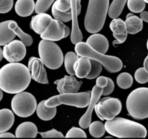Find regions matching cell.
<instances>
[{
	"mask_svg": "<svg viewBox=\"0 0 148 139\" xmlns=\"http://www.w3.org/2000/svg\"><path fill=\"white\" fill-rule=\"evenodd\" d=\"M64 30H65V34H64V38H66L67 36H69V34H70V29H69V28L68 27V26L65 25V28H64Z\"/></svg>",
	"mask_w": 148,
	"mask_h": 139,
	"instance_id": "45",
	"label": "cell"
},
{
	"mask_svg": "<svg viewBox=\"0 0 148 139\" xmlns=\"http://www.w3.org/2000/svg\"><path fill=\"white\" fill-rule=\"evenodd\" d=\"M144 67L145 68L146 70L148 72V56H146L145 59L144 61Z\"/></svg>",
	"mask_w": 148,
	"mask_h": 139,
	"instance_id": "46",
	"label": "cell"
},
{
	"mask_svg": "<svg viewBox=\"0 0 148 139\" xmlns=\"http://www.w3.org/2000/svg\"><path fill=\"white\" fill-rule=\"evenodd\" d=\"M91 91L81 93H66L53 96L46 100V106L49 107H57L61 104L73 106L77 108L88 107L90 101Z\"/></svg>",
	"mask_w": 148,
	"mask_h": 139,
	"instance_id": "7",
	"label": "cell"
},
{
	"mask_svg": "<svg viewBox=\"0 0 148 139\" xmlns=\"http://www.w3.org/2000/svg\"><path fill=\"white\" fill-rule=\"evenodd\" d=\"M144 1H145V2H146V3H147V4H148V0H144Z\"/></svg>",
	"mask_w": 148,
	"mask_h": 139,
	"instance_id": "51",
	"label": "cell"
},
{
	"mask_svg": "<svg viewBox=\"0 0 148 139\" xmlns=\"http://www.w3.org/2000/svg\"><path fill=\"white\" fill-rule=\"evenodd\" d=\"M38 133L37 126L31 122L21 123L15 130L17 138H36Z\"/></svg>",
	"mask_w": 148,
	"mask_h": 139,
	"instance_id": "19",
	"label": "cell"
},
{
	"mask_svg": "<svg viewBox=\"0 0 148 139\" xmlns=\"http://www.w3.org/2000/svg\"><path fill=\"white\" fill-rule=\"evenodd\" d=\"M9 28L14 31L16 36L20 38V40L25 43L26 46H30L33 43V38L27 33H25L20 29L17 23L14 20H10L9 22Z\"/></svg>",
	"mask_w": 148,
	"mask_h": 139,
	"instance_id": "26",
	"label": "cell"
},
{
	"mask_svg": "<svg viewBox=\"0 0 148 139\" xmlns=\"http://www.w3.org/2000/svg\"><path fill=\"white\" fill-rule=\"evenodd\" d=\"M108 77L99 76L96 79V85L101 88H105L108 85Z\"/></svg>",
	"mask_w": 148,
	"mask_h": 139,
	"instance_id": "41",
	"label": "cell"
},
{
	"mask_svg": "<svg viewBox=\"0 0 148 139\" xmlns=\"http://www.w3.org/2000/svg\"><path fill=\"white\" fill-rule=\"evenodd\" d=\"M36 8L33 0H17L15 3V12L20 17H27L30 15Z\"/></svg>",
	"mask_w": 148,
	"mask_h": 139,
	"instance_id": "21",
	"label": "cell"
},
{
	"mask_svg": "<svg viewBox=\"0 0 148 139\" xmlns=\"http://www.w3.org/2000/svg\"><path fill=\"white\" fill-rule=\"evenodd\" d=\"M103 91V88H101L97 85H95L92 88V90L91 91L90 101L88 105V109H87L86 112L83 114V116L79 119V125L82 128L86 129L89 127L91 123L92 111L93 109H95V105L98 103V100L100 99V97L102 96Z\"/></svg>",
	"mask_w": 148,
	"mask_h": 139,
	"instance_id": "11",
	"label": "cell"
},
{
	"mask_svg": "<svg viewBox=\"0 0 148 139\" xmlns=\"http://www.w3.org/2000/svg\"><path fill=\"white\" fill-rule=\"evenodd\" d=\"M0 137L1 138H14L16 137V136H14L12 133H7L6 132H3V133H0Z\"/></svg>",
	"mask_w": 148,
	"mask_h": 139,
	"instance_id": "42",
	"label": "cell"
},
{
	"mask_svg": "<svg viewBox=\"0 0 148 139\" xmlns=\"http://www.w3.org/2000/svg\"><path fill=\"white\" fill-rule=\"evenodd\" d=\"M13 7V0H0V12L7 13L12 10Z\"/></svg>",
	"mask_w": 148,
	"mask_h": 139,
	"instance_id": "38",
	"label": "cell"
},
{
	"mask_svg": "<svg viewBox=\"0 0 148 139\" xmlns=\"http://www.w3.org/2000/svg\"><path fill=\"white\" fill-rule=\"evenodd\" d=\"M14 122V115L9 109L0 110V133L10 130Z\"/></svg>",
	"mask_w": 148,
	"mask_h": 139,
	"instance_id": "22",
	"label": "cell"
},
{
	"mask_svg": "<svg viewBox=\"0 0 148 139\" xmlns=\"http://www.w3.org/2000/svg\"><path fill=\"white\" fill-rule=\"evenodd\" d=\"M77 12L79 15L81 12V0H77Z\"/></svg>",
	"mask_w": 148,
	"mask_h": 139,
	"instance_id": "44",
	"label": "cell"
},
{
	"mask_svg": "<svg viewBox=\"0 0 148 139\" xmlns=\"http://www.w3.org/2000/svg\"><path fill=\"white\" fill-rule=\"evenodd\" d=\"M39 134L43 138H63L64 135L61 133L60 131L52 129V130H49L46 132H41L39 133Z\"/></svg>",
	"mask_w": 148,
	"mask_h": 139,
	"instance_id": "39",
	"label": "cell"
},
{
	"mask_svg": "<svg viewBox=\"0 0 148 139\" xmlns=\"http://www.w3.org/2000/svg\"><path fill=\"white\" fill-rule=\"evenodd\" d=\"M140 17L144 20L145 22L148 23V12L143 11L140 13Z\"/></svg>",
	"mask_w": 148,
	"mask_h": 139,
	"instance_id": "43",
	"label": "cell"
},
{
	"mask_svg": "<svg viewBox=\"0 0 148 139\" xmlns=\"http://www.w3.org/2000/svg\"><path fill=\"white\" fill-rule=\"evenodd\" d=\"M91 65V70L90 73L86 76L87 79H94V78H98V75L101 74L102 71V64L95 59H90Z\"/></svg>",
	"mask_w": 148,
	"mask_h": 139,
	"instance_id": "33",
	"label": "cell"
},
{
	"mask_svg": "<svg viewBox=\"0 0 148 139\" xmlns=\"http://www.w3.org/2000/svg\"><path fill=\"white\" fill-rule=\"evenodd\" d=\"M121 101L114 97H106L98 101L95 107L97 116L102 120H110L115 118L121 111Z\"/></svg>",
	"mask_w": 148,
	"mask_h": 139,
	"instance_id": "9",
	"label": "cell"
},
{
	"mask_svg": "<svg viewBox=\"0 0 148 139\" xmlns=\"http://www.w3.org/2000/svg\"><path fill=\"white\" fill-rule=\"evenodd\" d=\"M65 25L57 19H53L45 31L40 35V38L45 40L57 41L64 38Z\"/></svg>",
	"mask_w": 148,
	"mask_h": 139,
	"instance_id": "12",
	"label": "cell"
},
{
	"mask_svg": "<svg viewBox=\"0 0 148 139\" xmlns=\"http://www.w3.org/2000/svg\"><path fill=\"white\" fill-rule=\"evenodd\" d=\"M106 131L105 125L100 121H95L90 123L89 126V132L92 137L101 138L104 136Z\"/></svg>",
	"mask_w": 148,
	"mask_h": 139,
	"instance_id": "29",
	"label": "cell"
},
{
	"mask_svg": "<svg viewBox=\"0 0 148 139\" xmlns=\"http://www.w3.org/2000/svg\"><path fill=\"white\" fill-rule=\"evenodd\" d=\"M134 15V14H133V13H130V14H128L127 15V17H131V16H133Z\"/></svg>",
	"mask_w": 148,
	"mask_h": 139,
	"instance_id": "48",
	"label": "cell"
},
{
	"mask_svg": "<svg viewBox=\"0 0 148 139\" xmlns=\"http://www.w3.org/2000/svg\"><path fill=\"white\" fill-rule=\"evenodd\" d=\"M108 85L103 88V96H108L109 94H111V93L114 91V83L112 81V79H111L110 78H108Z\"/></svg>",
	"mask_w": 148,
	"mask_h": 139,
	"instance_id": "40",
	"label": "cell"
},
{
	"mask_svg": "<svg viewBox=\"0 0 148 139\" xmlns=\"http://www.w3.org/2000/svg\"><path fill=\"white\" fill-rule=\"evenodd\" d=\"M44 63L40 58L32 56L28 61V69L31 72L32 79L42 84H48L47 72L45 70Z\"/></svg>",
	"mask_w": 148,
	"mask_h": 139,
	"instance_id": "13",
	"label": "cell"
},
{
	"mask_svg": "<svg viewBox=\"0 0 148 139\" xmlns=\"http://www.w3.org/2000/svg\"><path fill=\"white\" fill-rule=\"evenodd\" d=\"M87 43L92 46L95 50L101 52V53L106 54L108 49L109 43L108 39L103 35L100 33H92L88 39Z\"/></svg>",
	"mask_w": 148,
	"mask_h": 139,
	"instance_id": "18",
	"label": "cell"
},
{
	"mask_svg": "<svg viewBox=\"0 0 148 139\" xmlns=\"http://www.w3.org/2000/svg\"><path fill=\"white\" fill-rule=\"evenodd\" d=\"M10 20L0 23V46H3L11 42L15 37L16 34L9 28Z\"/></svg>",
	"mask_w": 148,
	"mask_h": 139,
	"instance_id": "24",
	"label": "cell"
},
{
	"mask_svg": "<svg viewBox=\"0 0 148 139\" xmlns=\"http://www.w3.org/2000/svg\"><path fill=\"white\" fill-rule=\"evenodd\" d=\"M129 114L135 120L148 117V88H138L132 91L126 101Z\"/></svg>",
	"mask_w": 148,
	"mask_h": 139,
	"instance_id": "5",
	"label": "cell"
},
{
	"mask_svg": "<svg viewBox=\"0 0 148 139\" xmlns=\"http://www.w3.org/2000/svg\"><path fill=\"white\" fill-rule=\"evenodd\" d=\"M55 0H37L35 11L37 14L45 12L49 9Z\"/></svg>",
	"mask_w": 148,
	"mask_h": 139,
	"instance_id": "34",
	"label": "cell"
},
{
	"mask_svg": "<svg viewBox=\"0 0 148 139\" xmlns=\"http://www.w3.org/2000/svg\"><path fill=\"white\" fill-rule=\"evenodd\" d=\"M75 50L79 56H85L101 62L106 70L111 73L119 72L123 67V62L119 58L101 53L85 42L80 41L75 44Z\"/></svg>",
	"mask_w": 148,
	"mask_h": 139,
	"instance_id": "4",
	"label": "cell"
},
{
	"mask_svg": "<svg viewBox=\"0 0 148 139\" xmlns=\"http://www.w3.org/2000/svg\"><path fill=\"white\" fill-rule=\"evenodd\" d=\"M134 78L136 81L139 83H146L148 82V72L145 67L139 68L136 70Z\"/></svg>",
	"mask_w": 148,
	"mask_h": 139,
	"instance_id": "35",
	"label": "cell"
},
{
	"mask_svg": "<svg viewBox=\"0 0 148 139\" xmlns=\"http://www.w3.org/2000/svg\"><path fill=\"white\" fill-rule=\"evenodd\" d=\"M72 13V29L71 33V41L73 44H77L83 40V36L79 28L77 21V0H71Z\"/></svg>",
	"mask_w": 148,
	"mask_h": 139,
	"instance_id": "17",
	"label": "cell"
},
{
	"mask_svg": "<svg viewBox=\"0 0 148 139\" xmlns=\"http://www.w3.org/2000/svg\"><path fill=\"white\" fill-rule=\"evenodd\" d=\"M79 59V55L76 52H69L64 56V66L66 72L69 75H75V72L74 70V65L77 60Z\"/></svg>",
	"mask_w": 148,
	"mask_h": 139,
	"instance_id": "28",
	"label": "cell"
},
{
	"mask_svg": "<svg viewBox=\"0 0 148 139\" xmlns=\"http://www.w3.org/2000/svg\"><path fill=\"white\" fill-rule=\"evenodd\" d=\"M12 109L20 117L31 116L38 107L37 101L33 94L22 91L16 94L11 101Z\"/></svg>",
	"mask_w": 148,
	"mask_h": 139,
	"instance_id": "8",
	"label": "cell"
},
{
	"mask_svg": "<svg viewBox=\"0 0 148 139\" xmlns=\"http://www.w3.org/2000/svg\"><path fill=\"white\" fill-rule=\"evenodd\" d=\"M91 67L92 65L90 59L85 56H80L74 65L75 75L79 78H86L87 75L90 72Z\"/></svg>",
	"mask_w": 148,
	"mask_h": 139,
	"instance_id": "20",
	"label": "cell"
},
{
	"mask_svg": "<svg viewBox=\"0 0 148 139\" xmlns=\"http://www.w3.org/2000/svg\"><path fill=\"white\" fill-rule=\"evenodd\" d=\"M4 56V53H3V49L0 48V61H1V59H3Z\"/></svg>",
	"mask_w": 148,
	"mask_h": 139,
	"instance_id": "47",
	"label": "cell"
},
{
	"mask_svg": "<svg viewBox=\"0 0 148 139\" xmlns=\"http://www.w3.org/2000/svg\"><path fill=\"white\" fill-rule=\"evenodd\" d=\"M106 131L117 138H145L147 129L144 125L130 120L115 117L105 123Z\"/></svg>",
	"mask_w": 148,
	"mask_h": 139,
	"instance_id": "2",
	"label": "cell"
},
{
	"mask_svg": "<svg viewBox=\"0 0 148 139\" xmlns=\"http://www.w3.org/2000/svg\"><path fill=\"white\" fill-rule=\"evenodd\" d=\"M0 94H1V98H0V100H1L3 98V92H2V90L1 89V91H0Z\"/></svg>",
	"mask_w": 148,
	"mask_h": 139,
	"instance_id": "49",
	"label": "cell"
},
{
	"mask_svg": "<svg viewBox=\"0 0 148 139\" xmlns=\"http://www.w3.org/2000/svg\"><path fill=\"white\" fill-rule=\"evenodd\" d=\"M110 29L112 30L114 37L116 39L113 42V44L123 43L127 38V29L125 21L120 18H114L110 23Z\"/></svg>",
	"mask_w": 148,
	"mask_h": 139,
	"instance_id": "15",
	"label": "cell"
},
{
	"mask_svg": "<svg viewBox=\"0 0 148 139\" xmlns=\"http://www.w3.org/2000/svg\"><path fill=\"white\" fill-rule=\"evenodd\" d=\"M53 5L61 12H67L72 8L71 0H56Z\"/></svg>",
	"mask_w": 148,
	"mask_h": 139,
	"instance_id": "36",
	"label": "cell"
},
{
	"mask_svg": "<svg viewBox=\"0 0 148 139\" xmlns=\"http://www.w3.org/2000/svg\"><path fill=\"white\" fill-rule=\"evenodd\" d=\"M4 56L10 62H18L26 55V48L21 40L12 41L3 48Z\"/></svg>",
	"mask_w": 148,
	"mask_h": 139,
	"instance_id": "10",
	"label": "cell"
},
{
	"mask_svg": "<svg viewBox=\"0 0 148 139\" xmlns=\"http://www.w3.org/2000/svg\"><path fill=\"white\" fill-rule=\"evenodd\" d=\"M52 14L55 19L61 20L63 23H66V22L70 21L72 20V8L67 12H61L59 10H56L54 6H52Z\"/></svg>",
	"mask_w": 148,
	"mask_h": 139,
	"instance_id": "31",
	"label": "cell"
},
{
	"mask_svg": "<svg viewBox=\"0 0 148 139\" xmlns=\"http://www.w3.org/2000/svg\"><path fill=\"white\" fill-rule=\"evenodd\" d=\"M128 0H113L109 6L108 15L111 18H117L122 12L124 7Z\"/></svg>",
	"mask_w": 148,
	"mask_h": 139,
	"instance_id": "27",
	"label": "cell"
},
{
	"mask_svg": "<svg viewBox=\"0 0 148 139\" xmlns=\"http://www.w3.org/2000/svg\"><path fill=\"white\" fill-rule=\"evenodd\" d=\"M66 138H87L86 133L83 130L79 127H73L67 132Z\"/></svg>",
	"mask_w": 148,
	"mask_h": 139,
	"instance_id": "37",
	"label": "cell"
},
{
	"mask_svg": "<svg viewBox=\"0 0 148 139\" xmlns=\"http://www.w3.org/2000/svg\"><path fill=\"white\" fill-rule=\"evenodd\" d=\"M46 100H43L38 104L36 112H37L38 117L40 120L48 121V120H52L55 117L56 114V107H46Z\"/></svg>",
	"mask_w": 148,
	"mask_h": 139,
	"instance_id": "23",
	"label": "cell"
},
{
	"mask_svg": "<svg viewBox=\"0 0 148 139\" xmlns=\"http://www.w3.org/2000/svg\"><path fill=\"white\" fill-rule=\"evenodd\" d=\"M32 79L28 67L19 62L6 64L0 70V88L8 94H18L28 87Z\"/></svg>",
	"mask_w": 148,
	"mask_h": 139,
	"instance_id": "1",
	"label": "cell"
},
{
	"mask_svg": "<svg viewBox=\"0 0 148 139\" xmlns=\"http://www.w3.org/2000/svg\"><path fill=\"white\" fill-rule=\"evenodd\" d=\"M143 21L144 20L141 17H139L136 15L126 18L125 23L127 32L130 34H136L141 31L143 28Z\"/></svg>",
	"mask_w": 148,
	"mask_h": 139,
	"instance_id": "25",
	"label": "cell"
},
{
	"mask_svg": "<svg viewBox=\"0 0 148 139\" xmlns=\"http://www.w3.org/2000/svg\"><path fill=\"white\" fill-rule=\"evenodd\" d=\"M127 6L129 10L134 13H141L146 7V2L144 0H128Z\"/></svg>",
	"mask_w": 148,
	"mask_h": 139,
	"instance_id": "32",
	"label": "cell"
},
{
	"mask_svg": "<svg viewBox=\"0 0 148 139\" xmlns=\"http://www.w3.org/2000/svg\"><path fill=\"white\" fill-rule=\"evenodd\" d=\"M51 16L45 12L39 13L33 16L30 21V28L35 33L40 35L45 31L46 28L49 26L51 20Z\"/></svg>",
	"mask_w": 148,
	"mask_h": 139,
	"instance_id": "16",
	"label": "cell"
},
{
	"mask_svg": "<svg viewBox=\"0 0 148 139\" xmlns=\"http://www.w3.org/2000/svg\"><path fill=\"white\" fill-rule=\"evenodd\" d=\"M57 91L60 94L77 93L82 85V81H78L75 75H65L63 78L54 81Z\"/></svg>",
	"mask_w": 148,
	"mask_h": 139,
	"instance_id": "14",
	"label": "cell"
},
{
	"mask_svg": "<svg viewBox=\"0 0 148 139\" xmlns=\"http://www.w3.org/2000/svg\"><path fill=\"white\" fill-rule=\"evenodd\" d=\"M38 54L46 67L56 70L64 62V55L59 46L53 41L43 39L38 43Z\"/></svg>",
	"mask_w": 148,
	"mask_h": 139,
	"instance_id": "6",
	"label": "cell"
},
{
	"mask_svg": "<svg viewBox=\"0 0 148 139\" xmlns=\"http://www.w3.org/2000/svg\"><path fill=\"white\" fill-rule=\"evenodd\" d=\"M116 83L119 88L127 89L132 85L133 78L128 72H122L117 77Z\"/></svg>",
	"mask_w": 148,
	"mask_h": 139,
	"instance_id": "30",
	"label": "cell"
},
{
	"mask_svg": "<svg viewBox=\"0 0 148 139\" xmlns=\"http://www.w3.org/2000/svg\"><path fill=\"white\" fill-rule=\"evenodd\" d=\"M109 10V0H89L85 17V30L96 33L103 28Z\"/></svg>",
	"mask_w": 148,
	"mask_h": 139,
	"instance_id": "3",
	"label": "cell"
},
{
	"mask_svg": "<svg viewBox=\"0 0 148 139\" xmlns=\"http://www.w3.org/2000/svg\"><path fill=\"white\" fill-rule=\"evenodd\" d=\"M147 50H148V39H147Z\"/></svg>",
	"mask_w": 148,
	"mask_h": 139,
	"instance_id": "50",
	"label": "cell"
}]
</instances>
